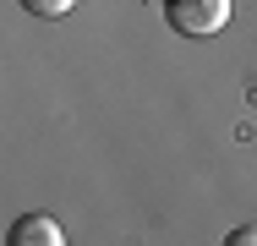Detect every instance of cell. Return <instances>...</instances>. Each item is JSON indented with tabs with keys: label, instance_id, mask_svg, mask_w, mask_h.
Wrapping results in <instances>:
<instances>
[{
	"label": "cell",
	"instance_id": "277c9868",
	"mask_svg": "<svg viewBox=\"0 0 257 246\" xmlns=\"http://www.w3.org/2000/svg\"><path fill=\"white\" fill-rule=\"evenodd\" d=\"M224 246H257V224H241V230H230Z\"/></svg>",
	"mask_w": 257,
	"mask_h": 246
},
{
	"label": "cell",
	"instance_id": "3957f363",
	"mask_svg": "<svg viewBox=\"0 0 257 246\" xmlns=\"http://www.w3.org/2000/svg\"><path fill=\"white\" fill-rule=\"evenodd\" d=\"M22 6H28L33 17H66V11L77 6V0H22Z\"/></svg>",
	"mask_w": 257,
	"mask_h": 246
},
{
	"label": "cell",
	"instance_id": "6da1fadb",
	"mask_svg": "<svg viewBox=\"0 0 257 246\" xmlns=\"http://www.w3.org/2000/svg\"><path fill=\"white\" fill-rule=\"evenodd\" d=\"M164 22L181 39H208L230 22V0H164Z\"/></svg>",
	"mask_w": 257,
	"mask_h": 246
},
{
	"label": "cell",
	"instance_id": "7a4b0ae2",
	"mask_svg": "<svg viewBox=\"0 0 257 246\" xmlns=\"http://www.w3.org/2000/svg\"><path fill=\"white\" fill-rule=\"evenodd\" d=\"M6 246H66V235L50 213H22V219H11Z\"/></svg>",
	"mask_w": 257,
	"mask_h": 246
}]
</instances>
